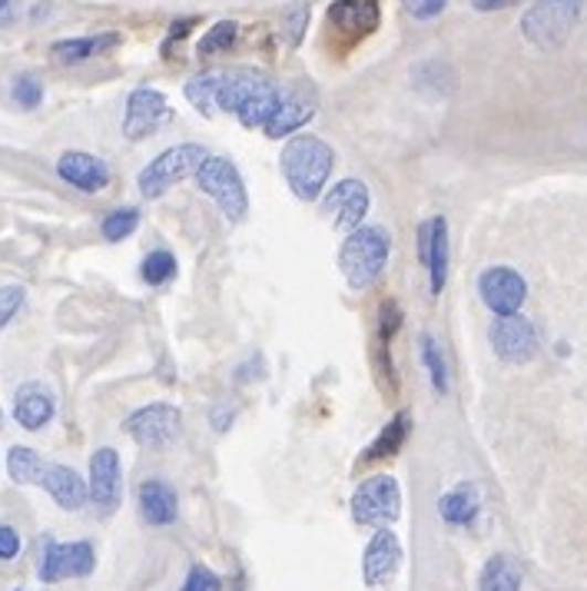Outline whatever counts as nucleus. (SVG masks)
<instances>
[{
	"mask_svg": "<svg viewBox=\"0 0 587 591\" xmlns=\"http://www.w3.org/2000/svg\"><path fill=\"white\" fill-rule=\"evenodd\" d=\"M279 96L282 86H275V80H269L262 70H219L216 113H232L245 129H262L275 113Z\"/></svg>",
	"mask_w": 587,
	"mask_h": 591,
	"instance_id": "nucleus-1",
	"label": "nucleus"
},
{
	"mask_svg": "<svg viewBox=\"0 0 587 591\" xmlns=\"http://www.w3.org/2000/svg\"><path fill=\"white\" fill-rule=\"evenodd\" d=\"M279 169L298 199L315 203V199H322L325 183L335 169V149L322 136L295 133L279 153Z\"/></svg>",
	"mask_w": 587,
	"mask_h": 591,
	"instance_id": "nucleus-2",
	"label": "nucleus"
},
{
	"mask_svg": "<svg viewBox=\"0 0 587 591\" xmlns=\"http://www.w3.org/2000/svg\"><path fill=\"white\" fill-rule=\"evenodd\" d=\"M391 236L381 226H358L338 249V269L352 289H368L388 266Z\"/></svg>",
	"mask_w": 587,
	"mask_h": 591,
	"instance_id": "nucleus-3",
	"label": "nucleus"
},
{
	"mask_svg": "<svg viewBox=\"0 0 587 591\" xmlns=\"http://www.w3.org/2000/svg\"><path fill=\"white\" fill-rule=\"evenodd\" d=\"M206 156H209V153H206L202 143H176V146L163 149L159 156H153V159L139 169L136 186H139V193H143L146 199H159L169 186H176V183L196 176V169H199V163H202Z\"/></svg>",
	"mask_w": 587,
	"mask_h": 591,
	"instance_id": "nucleus-4",
	"label": "nucleus"
},
{
	"mask_svg": "<svg viewBox=\"0 0 587 591\" xmlns=\"http://www.w3.org/2000/svg\"><path fill=\"white\" fill-rule=\"evenodd\" d=\"M196 183L199 189L222 209V216L229 222H242L249 212V193L245 183L235 169V163L229 156H206L196 169Z\"/></svg>",
	"mask_w": 587,
	"mask_h": 591,
	"instance_id": "nucleus-5",
	"label": "nucleus"
},
{
	"mask_svg": "<svg viewBox=\"0 0 587 591\" xmlns=\"http://www.w3.org/2000/svg\"><path fill=\"white\" fill-rule=\"evenodd\" d=\"M584 0H534L521 17V33L534 46H560L580 20Z\"/></svg>",
	"mask_w": 587,
	"mask_h": 591,
	"instance_id": "nucleus-6",
	"label": "nucleus"
},
{
	"mask_svg": "<svg viewBox=\"0 0 587 591\" xmlns=\"http://www.w3.org/2000/svg\"><path fill=\"white\" fill-rule=\"evenodd\" d=\"M401 515V488L391 475H371L355 485L352 495V518L355 525L388 528Z\"/></svg>",
	"mask_w": 587,
	"mask_h": 591,
	"instance_id": "nucleus-7",
	"label": "nucleus"
},
{
	"mask_svg": "<svg viewBox=\"0 0 587 591\" xmlns=\"http://www.w3.org/2000/svg\"><path fill=\"white\" fill-rule=\"evenodd\" d=\"M123 432L139 445H166L182 432V412L169 402H149L126 415Z\"/></svg>",
	"mask_w": 587,
	"mask_h": 591,
	"instance_id": "nucleus-8",
	"label": "nucleus"
},
{
	"mask_svg": "<svg viewBox=\"0 0 587 591\" xmlns=\"http://www.w3.org/2000/svg\"><path fill=\"white\" fill-rule=\"evenodd\" d=\"M172 116V106L169 100L153 90V86H136L129 96H126V110H123V136L139 143L146 136H153L166 120Z\"/></svg>",
	"mask_w": 587,
	"mask_h": 591,
	"instance_id": "nucleus-9",
	"label": "nucleus"
},
{
	"mask_svg": "<svg viewBox=\"0 0 587 591\" xmlns=\"http://www.w3.org/2000/svg\"><path fill=\"white\" fill-rule=\"evenodd\" d=\"M96 564L90 541H46L40 554V581L56 584L66 578H86Z\"/></svg>",
	"mask_w": 587,
	"mask_h": 591,
	"instance_id": "nucleus-10",
	"label": "nucleus"
},
{
	"mask_svg": "<svg viewBox=\"0 0 587 591\" xmlns=\"http://www.w3.org/2000/svg\"><path fill=\"white\" fill-rule=\"evenodd\" d=\"M86 491L90 501L96 505L99 515L116 511L119 495H123V465H119V452L103 445L90 455V478H86Z\"/></svg>",
	"mask_w": 587,
	"mask_h": 591,
	"instance_id": "nucleus-11",
	"label": "nucleus"
},
{
	"mask_svg": "<svg viewBox=\"0 0 587 591\" xmlns=\"http://www.w3.org/2000/svg\"><path fill=\"white\" fill-rule=\"evenodd\" d=\"M371 206V196H368V186L355 176L348 179H338L325 196H322V212L335 222V229H358L365 212Z\"/></svg>",
	"mask_w": 587,
	"mask_h": 591,
	"instance_id": "nucleus-12",
	"label": "nucleus"
},
{
	"mask_svg": "<svg viewBox=\"0 0 587 591\" xmlns=\"http://www.w3.org/2000/svg\"><path fill=\"white\" fill-rule=\"evenodd\" d=\"M478 292H481L484 305H488L494 315H514V312L524 305L527 282H524L521 272H514L511 266H491V269L481 272Z\"/></svg>",
	"mask_w": 587,
	"mask_h": 591,
	"instance_id": "nucleus-13",
	"label": "nucleus"
},
{
	"mask_svg": "<svg viewBox=\"0 0 587 591\" xmlns=\"http://www.w3.org/2000/svg\"><path fill=\"white\" fill-rule=\"evenodd\" d=\"M491 345H494L497 359L521 365V362L534 359V352H537V329L531 325V319H524L517 312L497 315L491 325Z\"/></svg>",
	"mask_w": 587,
	"mask_h": 591,
	"instance_id": "nucleus-14",
	"label": "nucleus"
},
{
	"mask_svg": "<svg viewBox=\"0 0 587 591\" xmlns=\"http://www.w3.org/2000/svg\"><path fill=\"white\" fill-rule=\"evenodd\" d=\"M315 116V93L308 86H292L289 93L282 90L275 113L265 120L262 133L269 139H282V136H295L302 133V126Z\"/></svg>",
	"mask_w": 587,
	"mask_h": 591,
	"instance_id": "nucleus-15",
	"label": "nucleus"
},
{
	"mask_svg": "<svg viewBox=\"0 0 587 591\" xmlns=\"http://www.w3.org/2000/svg\"><path fill=\"white\" fill-rule=\"evenodd\" d=\"M401 564V541L391 528H378L361 554V578L368 588H385Z\"/></svg>",
	"mask_w": 587,
	"mask_h": 591,
	"instance_id": "nucleus-16",
	"label": "nucleus"
},
{
	"mask_svg": "<svg viewBox=\"0 0 587 591\" xmlns=\"http://www.w3.org/2000/svg\"><path fill=\"white\" fill-rule=\"evenodd\" d=\"M418 259L428 269L431 296H438L444 289V279H448V222H444V216H431V219L421 222V229H418Z\"/></svg>",
	"mask_w": 587,
	"mask_h": 591,
	"instance_id": "nucleus-17",
	"label": "nucleus"
},
{
	"mask_svg": "<svg viewBox=\"0 0 587 591\" xmlns=\"http://www.w3.org/2000/svg\"><path fill=\"white\" fill-rule=\"evenodd\" d=\"M56 176L63 183H70L73 189L80 193H99L109 186V166L93 156V153H83V149H66L60 153L56 159Z\"/></svg>",
	"mask_w": 587,
	"mask_h": 591,
	"instance_id": "nucleus-18",
	"label": "nucleus"
},
{
	"mask_svg": "<svg viewBox=\"0 0 587 591\" xmlns=\"http://www.w3.org/2000/svg\"><path fill=\"white\" fill-rule=\"evenodd\" d=\"M56 415V398L46 385L40 382H23L13 395V422L27 432H40L53 422Z\"/></svg>",
	"mask_w": 587,
	"mask_h": 591,
	"instance_id": "nucleus-19",
	"label": "nucleus"
},
{
	"mask_svg": "<svg viewBox=\"0 0 587 591\" xmlns=\"http://www.w3.org/2000/svg\"><path fill=\"white\" fill-rule=\"evenodd\" d=\"M40 488L63 508V511H80L86 501H90V491H86V478L70 468V465H56V462H46L43 475H40Z\"/></svg>",
	"mask_w": 587,
	"mask_h": 591,
	"instance_id": "nucleus-20",
	"label": "nucleus"
},
{
	"mask_svg": "<svg viewBox=\"0 0 587 591\" xmlns=\"http://www.w3.org/2000/svg\"><path fill=\"white\" fill-rule=\"evenodd\" d=\"M136 505H139V518L156 528L172 525L179 515V498H176L172 485L163 478H146L136 491Z\"/></svg>",
	"mask_w": 587,
	"mask_h": 591,
	"instance_id": "nucleus-21",
	"label": "nucleus"
},
{
	"mask_svg": "<svg viewBox=\"0 0 587 591\" xmlns=\"http://www.w3.org/2000/svg\"><path fill=\"white\" fill-rule=\"evenodd\" d=\"M328 20L348 37H368L381 20V0H335L328 7Z\"/></svg>",
	"mask_w": 587,
	"mask_h": 591,
	"instance_id": "nucleus-22",
	"label": "nucleus"
},
{
	"mask_svg": "<svg viewBox=\"0 0 587 591\" xmlns=\"http://www.w3.org/2000/svg\"><path fill=\"white\" fill-rule=\"evenodd\" d=\"M119 43L116 30H103V33H86V37H66V40H53L50 43V56L60 63H83L93 60L99 53H109Z\"/></svg>",
	"mask_w": 587,
	"mask_h": 591,
	"instance_id": "nucleus-23",
	"label": "nucleus"
},
{
	"mask_svg": "<svg viewBox=\"0 0 587 591\" xmlns=\"http://www.w3.org/2000/svg\"><path fill=\"white\" fill-rule=\"evenodd\" d=\"M408 428H411V418H408V412H398L378 435H375V442L361 452V465H371V462H381V458H395L398 452H401V445H405V438H408Z\"/></svg>",
	"mask_w": 587,
	"mask_h": 591,
	"instance_id": "nucleus-24",
	"label": "nucleus"
},
{
	"mask_svg": "<svg viewBox=\"0 0 587 591\" xmlns=\"http://www.w3.org/2000/svg\"><path fill=\"white\" fill-rule=\"evenodd\" d=\"M438 511L448 525H471L481 511V498H478V488L474 485H458L451 491H444L438 498Z\"/></svg>",
	"mask_w": 587,
	"mask_h": 591,
	"instance_id": "nucleus-25",
	"label": "nucleus"
},
{
	"mask_svg": "<svg viewBox=\"0 0 587 591\" xmlns=\"http://www.w3.org/2000/svg\"><path fill=\"white\" fill-rule=\"evenodd\" d=\"M521 564L507 554H494L488 558V564L481 568V591H521Z\"/></svg>",
	"mask_w": 587,
	"mask_h": 591,
	"instance_id": "nucleus-26",
	"label": "nucleus"
},
{
	"mask_svg": "<svg viewBox=\"0 0 587 591\" xmlns=\"http://www.w3.org/2000/svg\"><path fill=\"white\" fill-rule=\"evenodd\" d=\"M43 468H46L43 455L30 445H13L7 452V471L17 485H40Z\"/></svg>",
	"mask_w": 587,
	"mask_h": 591,
	"instance_id": "nucleus-27",
	"label": "nucleus"
},
{
	"mask_svg": "<svg viewBox=\"0 0 587 591\" xmlns=\"http://www.w3.org/2000/svg\"><path fill=\"white\" fill-rule=\"evenodd\" d=\"M216 90H219V70L199 73V76H192V80L182 86L186 100H189L202 116H216Z\"/></svg>",
	"mask_w": 587,
	"mask_h": 591,
	"instance_id": "nucleus-28",
	"label": "nucleus"
},
{
	"mask_svg": "<svg viewBox=\"0 0 587 591\" xmlns=\"http://www.w3.org/2000/svg\"><path fill=\"white\" fill-rule=\"evenodd\" d=\"M235 37H239V23H235V20H219V23H212V27L199 37L196 53H199V56H216V53L229 50V46L235 43Z\"/></svg>",
	"mask_w": 587,
	"mask_h": 591,
	"instance_id": "nucleus-29",
	"label": "nucleus"
},
{
	"mask_svg": "<svg viewBox=\"0 0 587 591\" xmlns=\"http://www.w3.org/2000/svg\"><path fill=\"white\" fill-rule=\"evenodd\" d=\"M139 226V212L133 206H123V209H113L103 216L99 222V232L106 242H123L126 236H133V229Z\"/></svg>",
	"mask_w": 587,
	"mask_h": 591,
	"instance_id": "nucleus-30",
	"label": "nucleus"
},
{
	"mask_svg": "<svg viewBox=\"0 0 587 591\" xmlns=\"http://www.w3.org/2000/svg\"><path fill=\"white\" fill-rule=\"evenodd\" d=\"M139 272H143V279H146L149 286H159V282H166V279L176 276V256H172L169 249H153V252L143 259Z\"/></svg>",
	"mask_w": 587,
	"mask_h": 591,
	"instance_id": "nucleus-31",
	"label": "nucleus"
},
{
	"mask_svg": "<svg viewBox=\"0 0 587 591\" xmlns=\"http://www.w3.org/2000/svg\"><path fill=\"white\" fill-rule=\"evenodd\" d=\"M421 362H424V369L431 375L434 392L444 395L448 392V369H444V355H441V349H438V342L431 335H421Z\"/></svg>",
	"mask_w": 587,
	"mask_h": 591,
	"instance_id": "nucleus-32",
	"label": "nucleus"
},
{
	"mask_svg": "<svg viewBox=\"0 0 587 591\" xmlns=\"http://www.w3.org/2000/svg\"><path fill=\"white\" fill-rule=\"evenodd\" d=\"M10 96H13L17 106L36 110L40 100H43V83H40L33 73H20V76H13V83H10Z\"/></svg>",
	"mask_w": 587,
	"mask_h": 591,
	"instance_id": "nucleus-33",
	"label": "nucleus"
},
{
	"mask_svg": "<svg viewBox=\"0 0 587 591\" xmlns=\"http://www.w3.org/2000/svg\"><path fill=\"white\" fill-rule=\"evenodd\" d=\"M398 325H401V309L388 299L385 305H381V312H378V335H381V362H385V372H388V379H391V365H388V342H391V335L398 332Z\"/></svg>",
	"mask_w": 587,
	"mask_h": 591,
	"instance_id": "nucleus-34",
	"label": "nucleus"
},
{
	"mask_svg": "<svg viewBox=\"0 0 587 591\" xmlns=\"http://www.w3.org/2000/svg\"><path fill=\"white\" fill-rule=\"evenodd\" d=\"M179 591H222V578H219L209 564L196 561V564L186 571V581H182Z\"/></svg>",
	"mask_w": 587,
	"mask_h": 591,
	"instance_id": "nucleus-35",
	"label": "nucleus"
},
{
	"mask_svg": "<svg viewBox=\"0 0 587 591\" xmlns=\"http://www.w3.org/2000/svg\"><path fill=\"white\" fill-rule=\"evenodd\" d=\"M282 23H285V37L289 43H302V33H305V23H308V3L305 0H295L289 3V10L282 13Z\"/></svg>",
	"mask_w": 587,
	"mask_h": 591,
	"instance_id": "nucleus-36",
	"label": "nucleus"
},
{
	"mask_svg": "<svg viewBox=\"0 0 587 591\" xmlns=\"http://www.w3.org/2000/svg\"><path fill=\"white\" fill-rule=\"evenodd\" d=\"M23 299H27V289L23 286H0V329L10 325V319L23 309Z\"/></svg>",
	"mask_w": 587,
	"mask_h": 591,
	"instance_id": "nucleus-37",
	"label": "nucleus"
},
{
	"mask_svg": "<svg viewBox=\"0 0 587 591\" xmlns=\"http://www.w3.org/2000/svg\"><path fill=\"white\" fill-rule=\"evenodd\" d=\"M23 548V538L13 525H0V561H13Z\"/></svg>",
	"mask_w": 587,
	"mask_h": 591,
	"instance_id": "nucleus-38",
	"label": "nucleus"
},
{
	"mask_svg": "<svg viewBox=\"0 0 587 591\" xmlns=\"http://www.w3.org/2000/svg\"><path fill=\"white\" fill-rule=\"evenodd\" d=\"M401 3H405V10L415 20H431V17H438L448 7V0H401Z\"/></svg>",
	"mask_w": 587,
	"mask_h": 591,
	"instance_id": "nucleus-39",
	"label": "nucleus"
},
{
	"mask_svg": "<svg viewBox=\"0 0 587 591\" xmlns=\"http://www.w3.org/2000/svg\"><path fill=\"white\" fill-rule=\"evenodd\" d=\"M189 30H196V17H179V20H176V23L169 27L166 40H163V53H169V50H172L176 43H182Z\"/></svg>",
	"mask_w": 587,
	"mask_h": 591,
	"instance_id": "nucleus-40",
	"label": "nucleus"
},
{
	"mask_svg": "<svg viewBox=\"0 0 587 591\" xmlns=\"http://www.w3.org/2000/svg\"><path fill=\"white\" fill-rule=\"evenodd\" d=\"M504 3H511V0H471V7L481 10V13H488V10H501Z\"/></svg>",
	"mask_w": 587,
	"mask_h": 591,
	"instance_id": "nucleus-41",
	"label": "nucleus"
},
{
	"mask_svg": "<svg viewBox=\"0 0 587 591\" xmlns=\"http://www.w3.org/2000/svg\"><path fill=\"white\" fill-rule=\"evenodd\" d=\"M232 591H245V584H242V578L235 581V588H232Z\"/></svg>",
	"mask_w": 587,
	"mask_h": 591,
	"instance_id": "nucleus-42",
	"label": "nucleus"
},
{
	"mask_svg": "<svg viewBox=\"0 0 587 591\" xmlns=\"http://www.w3.org/2000/svg\"><path fill=\"white\" fill-rule=\"evenodd\" d=\"M7 3H10V0H0V10H3V7H7Z\"/></svg>",
	"mask_w": 587,
	"mask_h": 591,
	"instance_id": "nucleus-43",
	"label": "nucleus"
},
{
	"mask_svg": "<svg viewBox=\"0 0 587 591\" xmlns=\"http://www.w3.org/2000/svg\"><path fill=\"white\" fill-rule=\"evenodd\" d=\"M0 428H3V412H0Z\"/></svg>",
	"mask_w": 587,
	"mask_h": 591,
	"instance_id": "nucleus-44",
	"label": "nucleus"
},
{
	"mask_svg": "<svg viewBox=\"0 0 587 591\" xmlns=\"http://www.w3.org/2000/svg\"><path fill=\"white\" fill-rule=\"evenodd\" d=\"M17 591H23V588H17Z\"/></svg>",
	"mask_w": 587,
	"mask_h": 591,
	"instance_id": "nucleus-45",
	"label": "nucleus"
}]
</instances>
